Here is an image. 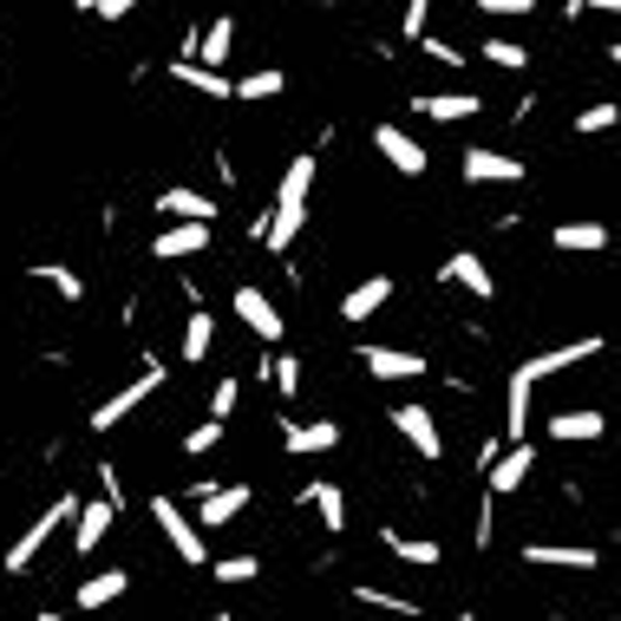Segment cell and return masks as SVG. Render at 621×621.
I'll list each match as a JSON object with an SVG mask.
<instances>
[{
    "label": "cell",
    "mask_w": 621,
    "mask_h": 621,
    "mask_svg": "<svg viewBox=\"0 0 621 621\" xmlns=\"http://www.w3.org/2000/svg\"><path fill=\"white\" fill-rule=\"evenodd\" d=\"M484 472H490V497H510V490H524V484H530V472H537V452H530V438H517L510 452H497Z\"/></svg>",
    "instance_id": "8992f818"
},
{
    "label": "cell",
    "mask_w": 621,
    "mask_h": 621,
    "mask_svg": "<svg viewBox=\"0 0 621 621\" xmlns=\"http://www.w3.org/2000/svg\"><path fill=\"white\" fill-rule=\"evenodd\" d=\"M132 589V576L125 569H99V576H85L79 582V609H105V602H118Z\"/></svg>",
    "instance_id": "d4e9b609"
},
{
    "label": "cell",
    "mask_w": 621,
    "mask_h": 621,
    "mask_svg": "<svg viewBox=\"0 0 621 621\" xmlns=\"http://www.w3.org/2000/svg\"><path fill=\"white\" fill-rule=\"evenodd\" d=\"M425 13H432V0H406V20H400V33H406V40L425 33Z\"/></svg>",
    "instance_id": "60d3db41"
},
{
    "label": "cell",
    "mask_w": 621,
    "mask_h": 621,
    "mask_svg": "<svg viewBox=\"0 0 621 621\" xmlns=\"http://www.w3.org/2000/svg\"><path fill=\"white\" fill-rule=\"evenodd\" d=\"M99 484H105V497H112V504H125V484H118V472H112V465H99Z\"/></svg>",
    "instance_id": "ee69618b"
},
{
    "label": "cell",
    "mask_w": 621,
    "mask_h": 621,
    "mask_svg": "<svg viewBox=\"0 0 621 621\" xmlns=\"http://www.w3.org/2000/svg\"><path fill=\"white\" fill-rule=\"evenodd\" d=\"M524 562H537V569H596V550L582 544H524Z\"/></svg>",
    "instance_id": "7402d4cb"
},
{
    "label": "cell",
    "mask_w": 621,
    "mask_h": 621,
    "mask_svg": "<svg viewBox=\"0 0 621 621\" xmlns=\"http://www.w3.org/2000/svg\"><path fill=\"white\" fill-rule=\"evenodd\" d=\"M530 164L510 151H465V184H524Z\"/></svg>",
    "instance_id": "ba28073f"
},
{
    "label": "cell",
    "mask_w": 621,
    "mask_h": 621,
    "mask_svg": "<svg viewBox=\"0 0 621 621\" xmlns=\"http://www.w3.org/2000/svg\"><path fill=\"white\" fill-rule=\"evenodd\" d=\"M157 386H164V360L151 353V360H144V380H132V386H118V393H112V400H105V406L92 413V432H112V425H118L125 413H138V406L151 400V393H157Z\"/></svg>",
    "instance_id": "277c9868"
},
{
    "label": "cell",
    "mask_w": 621,
    "mask_h": 621,
    "mask_svg": "<svg viewBox=\"0 0 621 621\" xmlns=\"http://www.w3.org/2000/svg\"><path fill=\"white\" fill-rule=\"evenodd\" d=\"M151 524H164V537H170V550H177V562H190V569H204L209 562V544H204V530H197V517H184L177 510V497H151Z\"/></svg>",
    "instance_id": "3957f363"
},
{
    "label": "cell",
    "mask_w": 621,
    "mask_h": 621,
    "mask_svg": "<svg viewBox=\"0 0 621 621\" xmlns=\"http://www.w3.org/2000/svg\"><path fill=\"white\" fill-rule=\"evenodd\" d=\"M308 504H314L321 530H346V490L341 484H308Z\"/></svg>",
    "instance_id": "f1b7e54d"
},
{
    "label": "cell",
    "mask_w": 621,
    "mask_h": 621,
    "mask_svg": "<svg viewBox=\"0 0 621 621\" xmlns=\"http://www.w3.org/2000/svg\"><path fill=\"white\" fill-rule=\"evenodd\" d=\"M229 46H236V20H229V13H216L204 33H197V53H190V60H197V66H216V72H222Z\"/></svg>",
    "instance_id": "44dd1931"
},
{
    "label": "cell",
    "mask_w": 621,
    "mask_h": 621,
    "mask_svg": "<svg viewBox=\"0 0 621 621\" xmlns=\"http://www.w3.org/2000/svg\"><path fill=\"white\" fill-rule=\"evenodd\" d=\"M360 366L373 380H425V353H406V346H360Z\"/></svg>",
    "instance_id": "7c38bea8"
},
{
    "label": "cell",
    "mask_w": 621,
    "mask_h": 621,
    "mask_svg": "<svg viewBox=\"0 0 621 621\" xmlns=\"http://www.w3.org/2000/svg\"><path fill=\"white\" fill-rule=\"evenodd\" d=\"M373 151H380L400 177H425V164H432L425 144H418L413 132H400V125H373Z\"/></svg>",
    "instance_id": "5b68a950"
},
{
    "label": "cell",
    "mask_w": 621,
    "mask_h": 621,
    "mask_svg": "<svg viewBox=\"0 0 621 621\" xmlns=\"http://www.w3.org/2000/svg\"><path fill=\"white\" fill-rule=\"evenodd\" d=\"M281 92H288V72H276V66H262V72H249V79H236V85H229V99H249V105L281 99Z\"/></svg>",
    "instance_id": "83f0119b"
},
{
    "label": "cell",
    "mask_w": 621,
    "mask_h": 621,
    "mask_svg": "<svg viewBox=\"0 0 621 621\" xmlns=\"http://www.w3.org/2000/svg\"><path fill=\"white\" fill-rule=\"evenodd\" d=\"M445 281H458V288H472L478 301H490L497 294V281H490V269H484L472 249H458V256H445Z\"/></svg>",
    "instance_id": "cb8c5ba5"
},
{
    "label": "cell",
    "mask_w": 621,
    "mask_h": 621,
    "mask_svg": "<svg viewBox=\"0 0 621 621\" xmlns=\"http://www.w3.org/2000/svg\"><path fill=\"white\" fill-rule=\"evenodd\" d=\"M242 510H249V484H222V490L209 484V490H204V510H197V530H229Z\"/></svg>",
    "instance_id": "5bb4252c"
},
{
    "label": "cell",
    "mask_w": 621,
    "mask_h": 621,
    "mask_svg": "<svg viewBox=\"0 0 621 621\" xmlns=\"http://www.w3.org/2000/svg\"><path fill=\"white\" fill-rule=\"evenodd\" d=\"M72 524H79V530H72V550L92 556L99 544H105V530L118 524V504H112V497H105V504H79V517H72Z\"/></svg>",
    "instance_id": "9a60e30c"
},
{
    "label": "cell",
    "mask_w": 621,
    "mask_h": 621,
    "mask_svg": "<svg viewBox=\"0 0 621 621\" xmlns=\"http://www.w3.org/2000/svg\"><path fill=\"white\" fill-rule=\"evenodd\" d=\"M209 445H222V418H204V425H197V432L184 438V452H190V458H204Z\"/></svg>",
    "instance_id": "f35d334b"
},
{
    "label": "cell",
    "mask_w": 621,
    "mask_h": 621,
    "mask_svg": "<svg viewBox=\"0 0 621 621\" xmlns=\"http://www.w3.org/2000/svg\"><path fill=\"white\" fill-rule=\"evenodd\" d=\"M596 353H602V334H582V341H562V346H550V353H530L524 373H530V380H550V373H562V366L596 360Z\"/></svg>",
    "instance_id": "4fadbf2b"
},
{
    "label": "cell",
    "mask_w": 621,
    "mask_h": 621,
    "mask_svg": "<svg viewBox=\"0 0 621 621\" xmlns=\"http://www.w3.org/2000/svg\"><path fill=\"white\" fill-rule=\"evenodd\" d=\"M413 112L418 118H432V125H458V118H478L484 99L478 92H418Z\"/></svg>",
    "instance_id": "30bf717a"
},
{
    "label": "cell",
    "mask_w": 621,
    "mask_h": 621,
    "mask_svg": "<svg viewBox=\"0 0 621 621\" xmlns=\"http://www.w3.org/2000/svg\"><path fill=\"white\" fill-rule=\"evenodd\" d=\"M602 432H609V418H602V413H589V406H582V413L550 418V438H562V445H576V438L589 445V438H602Z\"/></svg>",
    "instance_id": "4316f807"
},
{
    "label": "cell",
    "mask_w": 621,
    "mask_h": 621,
    "mask_svg": "<svg viewBox=\"0 0 621 621\" xmlns=\"http://www.w3.org/2000/svg\"><path fill=\"white\" fill-rule=\"evenodd\" d=\"M386 301H393V276H366L360 288H346L341 321H373V314H380Z\"/></svg>",
    "instance_id": "2e32d148"
},
{
    "label": "cell",
    "mask_w": 621,
    "mask_h": 621,
    "mask_svg": "<svg viewBox=\"0 0 621 621\" xmlns=\"http://www.w3.org/2000/svg\"><path fill=\"white\" fill-rule=\"evenodd\" d=\"M550 242L562 256H602V249H609V229H602V222H556Z\"/></svg>",
    "instance_id": "ffe728a7"
},
{
    "label": "cell",
    "mask_w": 621,
    "mask_h": 621,
    "mask_svg": "<svg viewBox=\"0 0 621 621\" xmlns=\"http://www.w3.org/2000/svg\"><path fill=\"white\" fill-rule=\"evenodd\" d=\"M458 621H478V615H472V609H465V615H458Z\"/></svg>",
    "instance_id": "bcb514c9"
},
{
    "label": "cell",
    "mask_w": 621,
    "mask_h": 621,
    "mask_svg": "<svg viewBox=\"0 0 621 621\" xmlns=\"http://www.w3.org/2000/svg\"><path fill=\"white\" fill-rule=\"evenodd\" d=\"M236 400H242V386H236V380H216V393H209V418H222V425H229Z\"/></svg>",
    "instance_id": "74e56055"
},
{
    "label": "cell",
    "mask_w": 621,
    "mask_h": 621,
    "mask_svg": "<svg viewBox=\"0 0 621 621\" xmlns=\"http://www.w3.org/2000/svg\"><path fill=\"white\" fill-rule=\"evenodd\" d=\"M276 393H281V400L301 393V360H294V353H276Z\"/></svg>",
    "instance_id": "8d00e7d4"
},
{
    "label": "cell",
    "mask_w": 621,
    "mask_h": 621,
    "mask_svg": "<svg viewBox=\"0 0 621 621\" xmlns=\"http://www.w3.org/2000/svg\"><path fill=\"white\" fill-rule=\"evenodd\" d=\"M281 445H288L294 458H308V452H334V445H341V425H334V418H308V425H288Z\"/></svg>",
    "instance_id": "ac0fdd59"
},
{
    "label": "cell",
    "mask_w": 621,
    "mask_h": 621,
    "mask_svg": "<svg viewBox=\"0 0 621 621\" xmlns=\"http://www.w3.org/2000/svg\"><path fill=\"white\" fill-rule=\"evenodd\" d=\"M164 72H170L177 85H190V92H204V99H216V105L229 99V79H222L216 66H197V60H170Z\"/></svg>",
    "instance_id": "603a6c76"
},
{
    "label": "cell",
    "mask_w": 621,
    "mask_h": 621,
    "mask_svg": "<svg viewBox=\"0 0 621 621\" xmlns=\"http://www.w3.org/2000/svg\"><path fill=\"white\" fill-rule=\"evenodd\" d=\"M256 576H262L256 556H222V562H216V582H256Z\"/></svg>",
    "instance_id": "e575fe53"
},
{
    "label": "cell",
    "mask_w": 621,
    "mask_h": 621,
    "mask_svg": "<svg viewBox=\"0 0 621 621\" xmlns=\"http://www.w3.org/2000/svg\"><path fill=\"white\" fill-rule=\"evenodd\" d=\"M530 386H537V380L517 366V373H510V393H504V438H510V445L530 438Z\"/></svg>",
    "instance_id": "e0dca14e"
},
{
    "label": "cell",
    "mask_w": 621,
    "mask_h": 621,
    "mask_svg": "<svg viewBox=\"0 0 621 621\" xmlns=\"http://www.w3.org/2000/svg\"><path fill=\"white\" fill-rule=\"evenodd\" d=\"M236 314H242V328H249L256 341H269V346H276L281 328H288V321H281V308L262 294V288H236Z\"/></svg>",
    "instance_id": "9c48e42d"
},
{
    "label": "cell",
    "mask_w": 621,
    "mask_h": 621,
    "mask_svg": "<svg viewBox=\"0 0 621 621\" xmlns=\"http://www.w3.org/2000/svg\"><path fill=\"white\" fill-rule=\"evenodd\" d=\"M79 7H85V13H99V20H125L138 0H79Z\"/></svg>",
    "instance_id": "b9f144b4"
},
{
    "label": "cell",
    "mask_w": 621,
    "mask_h": 621,
    "mask_svg": "<svg viewBox=\"0 0 621 621\" xmlns=\"http://www.w3.org/2000/svg\"><path fill=\"white\" fill-rule=\"evenodd\" d=\"M413 46H425V60H438V66H472V53H458L452 40H432V33H418Z\"/></svg>",
    "instance_id": "d590c367"
},
{
    "label": "cell",
    "mask_w": 621,
    "mask_h": 621,
    "mask_svg": "<svg viewBox=\"0 0 621 621\" xmlns=\"http://www.w3.org/2000/svg\"><path fill=\"white\" fill-rule=\"evenodd\" d=\"M569 13L582 20V13H621V0H569Z\"/></svg>",
    "instance_id": "7bdbcfd3"
},
{
    "label": "cell",
    "mask_w": 621,
    "mask_h": 621,
    "mask_svg": "<svg viewBox=\"0 0 621 621\" xmlns=\"http://www.w3.org/2000/svg\"><path fill=\"white\" fill-rule=\"evenodd\" d=\"M72 517H79V497H72V490H60V497L40 510V524H27V530H20V544L7 550V576H27V569H33V556L46 550V544H53V530H60V524H72Z\"/></svg>",
    "instance_id": "7a4b0ae2"
},
{
    "label": "cell",
    "mask_w": 621,
    "mask_h": 621,
    "mask_svg": "<svg viewBox=\"0 0 621 621\" xmlns=\"http://www.w3.org/2000/svg\"><path fill=\"white\" fill-rule=\"evenodd\" d=\"M353 602H366V609H380V615H406V621L418 615L413 596H393V589H373V582H360V589H353Z\"/></svg>",
    "instance_id": "f546056e"
},
{
    "label": "cell",
    "mask_w": 621,
    "mask_h": 621,
    "mask_svg": "<svg viewBox=\"0 0 621 621\" xmlns=\"http://www.w3.org/2000/svg\"><path fill=\"white\" fill-rule=\"evenodd\" d=\"M27 276H33V281H46V288H60V294H66V301H79V294H85V281L72 276L66 262H33V269H27Z\"/></svg>",
    "instance_id": "d6a6232c"
},
{
    "label": "cell",
    "mask_w": 621,
    "mask_h": 621,
    "mask_svg": "<svg viewBox=\"0 0 621 621\" xmlns=\"http://www.w3.org/2000/svg\"><path fill=\"white\" fill-rule=\"evenodd\" d=\"M204 249H209V222H170V229H157V242H151L157 262H190V256H204Z\"/></svg>",
    "instance_id": "8fae6325"
},
{
    "label": "cell",
    "mask_w": 621,
    "mask_h": 621,
    "mask_svg": "<svg viewBox=\"0 0 621 621\" xmlns=\"http://www.w3.org/2000/svg\"><path fill=\"white\" fill-rule=\"evenodd\" d=\"M393 425H400V438L413 445L425 465H438V458H445V432H438V418L425 413V406H400V413H393Z\"/></svg>",
    "instance_id": "52a82bcc"
},
{
    "label": "cell",
    "mask_w": 621,
    "mask_h": 621,
    "mask_svg": "<svg viewBox=\"0 0 621 621\" xmlns=\"http://www.w3.org/2000/svg\"><path fill=\"white\" fill-rule=\"evenodd\" d=\"M40 621H79V615H60V609H46V615H40Z\"/></svg>",
    "instance_id": "f6af8a7d"
},
{
    "label": "cell",
    "mask_w": 621,
    "mask_h": 621,
    "mask_svg": "<svg viewBox=\"0 0 621 621\" xmlns=\"http://www.w3.org/2000/svg\"><path fill=\"white\" fill-rule=\"evenodd\" d=\"M478 13H497V20H524V13H537V0H478Z\"/></svg>",
    "instance_id": "ab89813d"
},
{
    "label": "cell",
    "mask_w": 621,
    "mask_h": 621,
    "mask_svg": "<svg viewBox=\"0 0 621 621\" xmlns=\"http://www.w3.org/2000/svg\"><path fill=\"white\" fill-rule=\"evenodd\" d=\"M157 209H164V216H177V222H216V197H204V190H184V184L157 190Z\"/></svg>",
    "instance_id": "d6986e66"
},
{
    "label": "cell",
    "mask_w": 621,
    "mask_h": 621,
    "mask_svg": "<svg viewBox=\"0 0 621 621\" xmlns=\"http://www.w3.org/2000/svg\"><path fill=\"white\" fill-rule=\"evenodd\" d=\"M380 544L400 556V562H413V569H438V562H445V550H438L432 537H400V530H380Z\"/></svg>",
    "instance_id": "484cf974"
},
{
    "label": "cell",
    "mask_w": 621,
    "mask_h": 621,
    "mask_svg": "<svg viewBox=\"0 0 621 621\" xmlns=\"http://www.w3.org/2000/svg\"><path fill=\"white\" fill-rule=\"evenodd\" d=\"M209 341H216V321H209V314H190V321H184V346H177V353H184V360H209Z\"/></svg>",
    "instance_id": "1f68e13d"
},
{
    "label": "cell",
    "mask_w": 621,
    "mask_h": 621,
    "mask_svg": "<svg viewBox=\"0 0 621 621\" xmlns=\"http://www.w3.org/2000/svg\"><path fill=\"white\" fill-rule=\"evenodd\" d=\"M615 125V105H589V112H576V138H602Z\"/></svg>",
    "instance_id": "836d02e7"
},
{
    "label": "cell",
    "mask_w": 621,
    "mask_h": 621,
    "mask_svg": "<svg viewBox=\"0 0 621 621\" xmlns=\"http://www.w3.org/2000/svg\"><path fill=\"white\" fill-rule=\"evenodd\" d=\"M308 197H314V157H288L281 190H276V209L262 216V242H269L276 256L301 236V222H308Z\"/></svg>",
    "instance_id": "6da1fadb"
},
{
    "label": "cell",
    "mask_w": 621,
    "mask_h": 621,
    "mask_svg": "<svg viewBox=\"0 0 621 621\" xmlns=\"http://www.w3.org/2000/svg\"><path fill=\"white\" fill-rule=\"evenodd\" d=\"M478 60L484 66H497V72H524L530 66V46H517V40H484Z\"/></svg>",
    "instance_id": "4dcf8cb0"
}]
</instances>
